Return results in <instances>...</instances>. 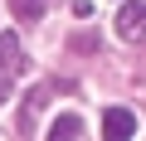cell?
I'll return each instance as SVG.
<instances>
[{
    "label": "cell",
    "instance_id": "cell-1",
    "mask_svg": "<svg viewBox=\"0 0 146 141\" xmlns=\"http://www.w3.org/2000/svg\"><path fill=\"white\" fill-rule=\"evenodd\" d=\"M25 73V49L15 34H0V102L10 97V83Z\"/></svg>",
    "mask_w": 146,
    "mask_h": 141
},
{
    "label": "cell",
    "instance_id": "cell-2",
    "mask_svg": "<svg viewBox=\"0 0 146 141\" xmlns=\"http://www.w3.org/2000/svg\"><path fill=\"white\" fill-rule=\"evenodd\" d=\"M117 39H127V44L146 39V5L141 0H127V5L117 10Z\"/></svg>",
    "mask_w": 146,
    "mask_h": 141
},
{
    "label": "cell",
    "instance_id": "cell-3",
    "mask_svg": "<svg viewBox=\"0 0 146 141\" xmlns=\"http://www.w3.org/2000/svg\"><path fill=\"white\" fill-rule=\"evenodd\" d=\"M102 136H112V141L136 136V117H131L127 107H107V112H102Z\"/></svg>",
    "mask_w": 146,
    "mask_h": 141
},
{
    "label": "cell",
    "instance_id": "cell-4",
    "mask_svg": "<svg viewBox=\"0 0 146 141\" xmlns=\"http://www.w3.org/2000/svg\"><path fill=\"white\" fill-rule=\"evenodd\" d=\"M49 136H54V141H78V136H83V117L63 112V117H58V122L49 126Z\"/></svg>",
    "mask_w": 146,
    "mask_h": 141
},
{
    "label": "cell",
    "instance_id": "cell-5",
    "mask_svg": "<svg viewBox=\"0 0 146 141\" xmlns=\"http://www.w3.org/2000/svg\"><path fill=\"white\" fill-rule=\"evenodd\" d=\"M10 10H15V20H20V24H34V20H44L49 0H10Z\"/></svg>",
    "mask_w": 146,
    "mask_h": 141
}]
</instances>
